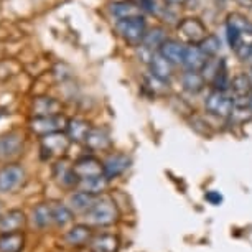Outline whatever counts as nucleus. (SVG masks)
Returning <instances> with one entry per match:
<instances>
[{
    "label": "nucleus",
    "mask_w": 252,
    "mask_h": 252,
    "mask_svg": "<svg viewBox=\"0 0 252 252\" xmlns=\"http://www.w3.org/2000/svg\"><path fill=\"white\" fill-rule=\"evenodd\" d=\"M88 221L94 226H111L117 221L119 211L116 208V203L109 198L96 199L93 208L86 213Z\"/></svg>",
    "instance_id": "obj_1"
},
{
    "label": "nucleus",
    "mask_w": 252,
    "mask_h": 252,
    "mask_svg": "<svg viewBox=\"0 0 252 252\" xmlns=\"http://www.w3.org/2000/svg\"><path fill=\"white\" fill-rule=\"evenodd\" d=\"M177 33L180 41L187 45H199L208 36V28L198 17H187L178 22Z\"/></svg>",
    "instance_id": "obj_2"
},
{
    "label": "nucleus",
    "mask_w": 252,
    "mask_h": 252,
    "mask_svg": "<svg viewBox=\"0 0 252 252\" xmlns=\"http://www.w3.org/2000/svg\"><path fill=\"white\" fill-rule=\"evenodd\" d=\"M116 30L124 40L129 43H142L145 33H147V23L144 17H132V18H122L116 22Z\"/></svg>",
    "instance_id": "obj_3"
},
{
    "label": "nucleus",
    "mask_w": 252,
    "mask_h": 252,
    "mask_svg": "<svg viewBox=\"0 0 252 252\" xmlns=\"http://www.w3.org/2000/svg\"><path fill=\"white\" fill-rule=\"evenodd\" d=\"M234 102H232V96H227L222 91H215L208 94V97L204 99V109L211 116L221 117V119H229Z\"/></svg>",
    "instance_id": "obj_4"
},
{
    "label": "nucleus",
    "mask_w": 252,
    "mask_h": 252,
    "mask_svg": "<svg viewBox=\"0 0 252 252\" xmlns=\"http://www.w3.org/2000/svg\"><path fill=\"white\" fill-rule=\"evenodd\" d=\"M25 170L20 165L10 163L0 168V193H13L22 187Z\"/></svg>",
    "instance_id": "obj_5"
},
{
    "label": "nucleus",
    "mask_w": 252,
    "mask_h": 252,
    "mask_svg": "<svg viewBox=\"0 0 252 252\" xmlns=\"http://www.w3.org/2000/svg\"><path fill=\"white\" fill-rule=\"evenodd\" d=\"M66 124H68V121L61 114H56V116H35V119L30 121V129L35 134L45 137L48 134H55V132H61Z\"/></svg>",
    "instance_id": "obj_6"
},
{
    "label": "nucleus",
    "mask_w": 252,
    "mask_h": 252,
    "mask_svg": "<svg viewBox=\"0 0 252 252\" xmlns=\"http://www.w3.org/2000/svg\"><path fill=\"white\" fill-rule=\"evenodd\" d=\"M69 137L68 134H61V132H55V134H48L43 137V144H41V150L46 152L48 157L61 155L68 150L69 147Z\"/></svg>",
    "instance_id": "obj_7"
},
{
    "label": "nucleus",
    "mask_w": 252,
    "mask_h": 252,
    "mask_svg": "<svg viewBox=\"0 0 252 252\" xmlns=\"http://www.w3.org/2000/svg\"><path fill=\"white\" fill-rule=\"evenodd\" d=\"M23 137L18 132H8L0 137V158H12L22 152Z\"/></svg>",
    "instance_id": "obj_8"
},
{
    "label": "nucleus",
    "mask_w": 252,
    "mask_h": 252,
    "mask_svg": "<svg viewBox=\"0 0 252 252\" xmlns=\"http://www.w3.org/2000/svg\"><path fill=\"white\" fill-rule=\"evenodd\" d=\"M129 166H130V158L127 155H124V154L111 155L104 161V177L107 180L117 178V177H121Z\"/></svg>",
    "instance_id": "obj_9"
},
{
    "label": "nucleus",
    "mask_w": 252,
    "mask_h": 252,
    "mask_svg": "<svg viewBox=\"0 0 252 252\" xmlns=\"http://www.w3.org/2000/svg\"><path fill=\"white\" fill-rule=\"evenodd\" d=\"M73 166L79 180L88 177H96V175H104V163H101L94 157H83Z\"/></svg>",
    "instance_id": "obj_10"
},
{
    "label": "nucleus",
    "mask_w": 252,
    "mask_h": 252,
    "mask_svg": "<svg viewBox=\"0 0 252 252\" xmlns=\"http://www.w3.org/2000/svg\"><path fill=\"white\" fill-rule=\"evenodd\" d=\"M185 51H187V46H185L183 41L178 40H166L163 45L160 46L158 53L161 56H165L166 60L172 64H183V58H185Z\"/></svg>",
    "instance_id": "obj_11"
},
{
    "label": "nucleus",
    "mask_w": 252,
    "mask_h": 252,
    "mask_svg": "<svg viewBox=\"0 0 252 252\" xmlns=\"http://www.w3.org/2000/svg\"><path fill=\"white\" fill-rule=\"evenodd\" d=\"M149 68H150V73L157 76V78L168 81L173 76L175 64L170 63V61L166 60L165 56H161L158 51H154V55H152V58L149 61Z\"/></svg>",
    "instance_id": "obj_12"
},
{
    "label": "nucleus",
    "mask_w": 252,
    "mask_h": 252,
    "mask_svg": "<svg viewBox=\"0 0 252 252\" xmlns=\"http://www.w3.org/2000/svg\"><path fill=\"white\" fill-rule=\"evenodd\" d=\"M209 58L203 53L198 45H188L187 51H185L183 66L187 68V71H199L201 73V69L204 68Z\"/></svg>",
    "instance_id": "obj_13"
},
{
    "label": "nucleus",
    "mask_w": 252,
    "mask_h": 252,
    "mask_svg": "<svg viewBox=\"0 0 252 252\" xmlns=\"http://www.w3.org/2000/svg\"><path fill=\"white\" fill-rule=\"evenodd\" d=\"M142 7L139 2L134 0H121V2L111 3V13L117 20L122 18H132V17H142Z\"/></svg>",
    "instance_id": "obj_14"
},
{
    "label": "nucleus",
    "mask_w": 252,
    "mask_h": 252,
    "mask_svg": "<svg viewBox=\"0 0 252 252\" xmlns=\"http://www.w3.org/2000/svg\"><path fill=\"white\" fill-rule=\"evenodd\" d=\"M232 99H247L252 96V79L246 73L232 76L229 86Z\"/></svg>",
    "instance_id": "obj_15"
},
{
    "label": "nucleus",
    "mask_w": 252,
    "mask_h": 252,
    "mask_svg": "<svg viewBox=\"0 0 252 252\" xmlns=\"http://www.w3.org/2000/svg\"><path fill=\"white\" fill-rule=\"evenodd\" d=\"M25 247V234L22 231L0 232V252H22Z\"/></svg>",
    "instance_id": "obj_16"
},
{
    "label": "nucleus",
    "mask_w": 252,
    "mask_h": 252,
    "mask_svg": "<svg viewBox=\"0 0 252 252\" xmlns=\"http://www.w3.org/2000/svg\"><path fill=\"white\" fill-rule=\"evenodd\" d=\"M55 180L61 187L71 188L79 183V177L74 172V166L66 163V161H58L55 166Z\"/></svg>",
    "instance_id": "obj_17"
},
{
    "label": "nucleus",
    "mask_w": 252,
    "mask_h": 252,
    "mask_svg": "<svg viewBox=\"0 0 252 252\" xmlns=\"http://www.w3.org/2000/svg\"><path fill=\"white\" fill-rule=\"evenodd\" d=\"M27 222V218L20 209H12L7 215L0 216V232H13L22 231Z\"/></svg>",
    "instance_id": "obj_18"
},
{
    "label": "nucleus",
    "mask_w": 252,
    "mask_h": 252,
    "mask_svg": "<svg viewBox=\"0 0 252 252\" xmlns=\"http://www.w3.org/2000/svg\"><path fill=\"white\" fill-rule=\"evenodd\" d=\"M96 194L79 189V191H76L69 196V209L73 213H84L86 215L89 209L93 208V204L96 203Z\"/></svg>",
    "instance_id": "obj_19"
},
{
    "label": "nucleus",
    "mask_w": 252,
    "mask_h": 252,
    "mask_svg": "<svg viewBox=\"0 0 252 252\" xmlns=\"http://www.w3.org/2000/svg\"><path fill=\"white\" fill-rule=\"evenodd\" d=\"M91 129L93 127L84 119H71L66 124V134H68L69 140L74 142H86V137Z\"/></svg>",
    "instance_id": "obj_20"
},
{
    "label": "nucleus",
    "mask_w": 252,
    "mask_h": 252,
    "mask_svg": "<svg viewBox=\"0 0 252 252\" xmlns=\"http://www.w3.org/2000/svg\"><path fill=\"white\" fill-rule=\"evenodd\" d=\"M35 116H56L61 114V102L55 97H38L33 102Z\"/></svg>",
    "instance_id": "obj_21"
},
{
    "label": "nucleus",
    "mask_w": 252,
    "mask_h": 252,
    "mask_svg": "<svg viewBox=\"0 0 252 252\" xmlns=\"http://www.w3.org/2000/svg\"><path fill=\"white\" fill-rule=\"evenodd\" d=\"M183 89L189 94H198L201 93L204 86H206V79L203 78V74L199 71H187L182 78Z\"/></svg>",
    "instance_id": "obj_22"
},
{
    "label": "nucleus",
    "mask_w": 252,
    "mask_h": 252,
    "mask_svg": "<svg viewBox=\"0 0 252 252\" xmlns=\"http://www.w3.org/2000/svg\"><path fill=\"white\" fill-rule=\"evenodd\" d=\"M166 40H168V38H166V32L163 28L154 27V28H150V30H147L144 40H142V46H145V48H149L152 51H158L160 46L163 45Z\"/></svg>",
    "instance_id": "obj_23"
},
{
    "label": "nucleus",
    "mask_w": 252,
    "mask_h": 252,
    "mask_svg": "<svg viewBox=\"0 0 252 252\" xmlns=\"http://www.w3.org/2000/svg\"><path fill=\"white\" fill-rule=\"evenodd\" d=\"M91 236H93L91 227L79 224L66 232L64 241H66V244H69V246H84L89 239H91Z\"/></svg>",
    "instance_id": "obj_24"
},
{
    "label": "nucleus",
    "mask_w": 252,
    "mask_h": 252,
    "mask_svg": "<svg viewBox=\"0 0 252 252\" xmlns=\"http://www.w3.org/2000/svg\"><path fill=\"white\" fill-rule=\"evenodd\" d=\"M86 144L93 150H106L107 147H111V137L104 129L93 127L86 137Z\"/></svg>",
    "instance_id": "obj_25"
},
{
    "label": "nucleus",
    "mask_w": 252,
    "mask_h": 252,
    "mask_svg": "<svg viewBox=\"0 0 252 252\" xmlns=\"http://www.w3.org/2000/svg\"><path fill=\"white\" fill-rule=\"evenodd\" d=\"M109 180L104 177V175H96V177H88V178H81L78 187L83 189V191L93 193V194H99L102 193L107 187Z\"/></svg>",
    "instance_id": "obj_26"
},
{
    "label": "nucleus",
    "mask_w": 252,
    "mask_h": 252,
    "mask_svg": "<svg viewBox=\"0 0 252 252\" xmlns=\"http://www.w3.org/2000/svg\"><path fill=\"white\" fill-rule=\"evenodd\" d=\"M33 222H35L36 227L40 229H45L50 224H53V215H51V204L43 203L38 204V206L33 209Z\"/></svg>",
    "instance_id": "obj_27"
},
{
    "label": "nucleus",
    "mask_w": 252,
    "mask_h": 252,
    "mask_svg": "<svg viewBox=\"0 0 252 252\" xmlns=\"http://www.w3.org/2000/svg\"><path fill=\"white\" fill-rule=\"evenodd\" d=\"M93 246L97 252H117L121 242H119V237L114 234H101L94 237Z\"/></svg>",
    "instance_id": "obj_28"
},
{
    "label": "nucleus",
    "mask_w": 252,
    "mask_h": 252,
    "mask_svg": "<svg viewBox=\"0 0 252 252\" xmlns=\"http://www.w3.org/2000/svg\"><path fill=\"white\" fill-rule=\"evenodd\" d=\"M51 215H53V222L60 227H64L73 221V211L69 209V206L60 203H51Z\"/></svg>",
    "instance_id": "obj_29"
},
{
    "label": "nucleus",
    "mask_w": 252,
    "mask_h": 252,
    "mask_svg": "<svg viewBox=\"0 0 252 252\" xmlns=\"http://www.w3.org/2000/svg\"><path fill=\"white\" fill-rule=\"evenodd\" d=\"M198 46L201 48V51L208 56V58H215V56L220 55L221 40H220V36L213 35V33H208V36L204 38V40Z\"/></svg>",
    "instance_id": "obj_30"
},
{
    "label": "nucleus",
    "mask_w": 252,
    "mask_h": 252,
    "mask_svg": "<svg viewBox=\"0 0 252 252\" xmlns=\"http://www.w3.org/2000/svg\"><path fill=\"white\" fill-rule=\"evenodd\" d=\"M226 25L236 28V30H239L242 33L252 32V22L247 17L241 15V13H229L226 18Z\"/></svg>",
    "instance_id": "obj_31"
},
{
    "label": "nucleus",
    "mask_w": 252,
    "mask_h": 252,
    "mask_svg": "<svg viewBox=\"0 0 252 252\" xmlns=\"http://www.w3.org/2000/svg\"><path fill=\"white\" fill-rule=\"evenodd\" d=\"M144 86L149 89V91L154 93V96L155 94H163L168 91V86H166V83L168 81H163V79H160V78H157V76H154L152 73H149L145 76V79H144Z\"/></svg>",
    "instance_id": "obj_32"
},
{
    "label": "nucleus",
    "mask_w": 252,
    "mask_h": 252,
    "mask_svg": "<svg viewBox=\"0 0 252 252\" xmlns=\"http://www.w3.org/2000/svg\"><path fill=\"white\" fill-rule=\"evenodd\" d=\"M204 198H206V201H209L211 204H221L222 203V196L220 194V191H208L204 194Z\"/></svg>",
    "instance_id": "obj_33"
},
{
    "label": "nucleus",
    "mask_w": 252,
    "mask_h": 252,
    "mask_svg": "<svg viewBox=\"0 0 252 252\" xmlns=\"http://www.w3.org/2000/svg\"><path fill=\"white\" fill-rule=\"evenodd\" d=\"M237 5L246 7V8H252V0H234Z\"/></svg>",
    "instance_id": "obj_34"
},
{
    "label": "nucleus",
    "mask_w": 252,
    "mask_h": 252,
    "mask_svg": "<svg viewBox=\"0 0 252 252\" xmlns=\"http://www.w3.org/2000/svg\"><path fill=\"white\" fill-rule=\"evenodd\" d=\"M188 0H165L166 5H185Z\"/></svg>",
    "instance_id": "obj_35"
},
{
    "label": "nucleus",
    "mask_w": 252,
    "mask_h": 252,
    "mask_svg": "<svg viewBox=\"0 0 252 252\" xmlns=\"http://www.w3.org/2000/svg\"><path fill=\"white\" fill-rule=\"evenodd\" d=\"M246 61H247V63H249V66L252 68V51L249 53V56H247V58H246Z\"/></svg>",
    "instance_id": "obj_36"
},
{
    "label": "nucleus",
    "mask_w": 252,
    "mask_h": 252,
    "mask_svg": "<svg viewBox=\"0 0 252 252\" xmlns=\"http://www.w3.org/2000/svg\"><path fill=\"white\" fill-rule=\"evenodd\" d=\"M0 216H2V204H0Z\"/></svg>",
    "instance_id": "obj_37"
},
{
    "label": "nucleus",
    "mask_w": 252,
    "mask_h": 252,
    "mask_svg": "<svg viewBox=\"0 0 252 252\" xmlns=\"http://www.w3.org/2000/svg\"><path fill=\"white\" fill-rule=\"evenodd\" d=\"M134 2H139L140 3V0H134Z\"/></svg>",
    "instance_id": "obj_38"
}]
</instances>
